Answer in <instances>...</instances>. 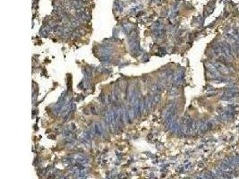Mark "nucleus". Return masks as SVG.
Returning <instances> with one entry per match:
<instances>
[{
  "label": "nucleus",
  "instance_id": "obj_1",
  "mask_svg": "<svg viewBox=\"0 0 239 179\" xmlns=\"http://www.w3.org/2000/svg\"><path fill=\"white\" fill-rule=\"evenodd\" d=\"M179 94V91H178V89L177 87H171L170 90L168 91V95L169 96H172V97H175V96H177Z\"/></svg>",
  "mask_w": 239,
  "mask_h": 179
},
{
  "label": "nucleus",
  "instance_id": "obj_2",
  "mask_svg": "<svg viewBox=\"0 0 239 179\" xmlns=\"http://www.w3.org/2000/svg\"><path fill=\"white\" fill-rule=\"evenodd\" d=\"M152 101H153V105H158L160 101V93H155L154 96L152 97Z\"/></svg>",
  "mask_w": 239,
  "mask_h": 179
},
{
  "label": "nucleus",
  "instance_id": "obj_3",
  "mask_svg": "<svg viewBox=\"0 0 239 179\" xmlns=\"http://www.w3.org/2000/svg\"><path fill=\"white\" fill-rule=\"evenodd\" d=\"M99 100L101 101L102 104H106V102H107V97L104 95V94H101V95L99 96Z\"/></svg>",
  "mask_w": 239,
  "mask_h": 179
},
{
  "label": "nucleus",
  "instance_id": "obj_4",
  "mask_svg": "<svg viewBox=\"0 0 239 179\" xmlns=\"http://www.w3.org/2000/svg\"><path fill=\"white\" fill-rule=\"evenodd\" d=\"M90 110H91V113H92V114H94V115H97V114H98V112H96V109H95L94 107H91V108H90Z\"/></svg>",
  "mask_w": 239,
  "mask_h": 179
}]
</instances>
